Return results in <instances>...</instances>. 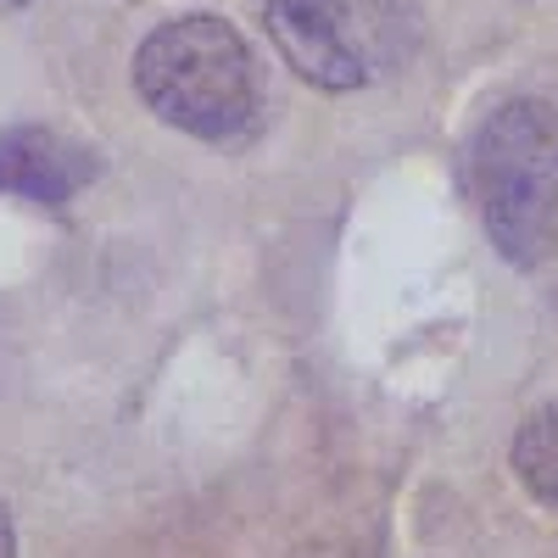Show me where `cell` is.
<instances>
[{"label":"cell","instance_id":"cell-6","mask_svg":"<svg viewBox=\"0 0 558 558\" xmlns=\"http://www.w3.org/2000/svg\"><path fill=\"white\" fill-rule=\"evenodd\" d=\"M0 558H17V536H12V520H7V508H0Z\"/></svg>","mask_w":558,"mask_h":558},{"label":"cell","instance_id":"cell-5","mask_svg":"<svg viewBox=\"0 0 558 558\" xmlns=\"http://www.w3.org/2000/svg\"><path fill=\"white\" fill-rule=\"evenodd\" d=\"M514 470L525 481V492L547 508H558V397L542 402L520 436H514Z\"/></svg>","mask_w":558,"mask_h":558},{"label":"cell","instance_id":"cell-3","mask_svg":"<svg viewBox=\"0 0 558 558\" xmlns=\"http://www.w3.org/2000/svg\"><path fill=\"white\" fill-rule=\"evenodd\" d=\"M286 68L313 89H368L391 78L418 45L425 0H257Z\"/></svg>","mask_w":558,"mask_h":558},{"label":"cell","instance_id":"cell-1","mask_svg":"<svg viewBox=\"0 0 558 558\" xmlns=\"http://www.w3.org/2000/svg\"><path fill=\"white\" fill-rule=\"evenodd\" d=\"M134 96L146 112L191 140L229 146L263 112V78L246 34L218 12L157 23L134 51Z\"/></svg>","mask_w":558,"mask_h":558},{"label":"cell","instance_id":"cell-4","mask_svg":"<svg viewBox=\"0 0 558 558\" xmlns=\"http://www.w3.org/2000/svg\"><path fill=\"white\" fill-rule=\"evenodd\" d=\"M101 173L96 151L57 129H7L0 134V196H23L34 207H68Z\"/></svg>","mask_w":558,"mask_h":558},{"label":"cell","instance_id":"cell-7","mask_svg":"<svg viewBox=\"0 0 558 558\" xmlns=\"http://www.w3.org/2000/svg\"><path fill=\"white\" fill-rule=\"evenodd\" d=\"M0 7H28V0H0Z\"/></svg>","mask_w":558,"mask_h":558},{"label":"cell","instance_id":"cell-2","mask_svg":"<svg viewBox=\"0 0 558 558\" xmlns=\"http://www.w3.org/2000/svg\"><path fill=\"white\" fill-rule=\"evenodd\" d=\"M470 202L497 257L542 268L558 252V112L536 96H514L481 118L470 157Z\"/></svg>","mask_w":558,"mask_h":558}]
</instances>
